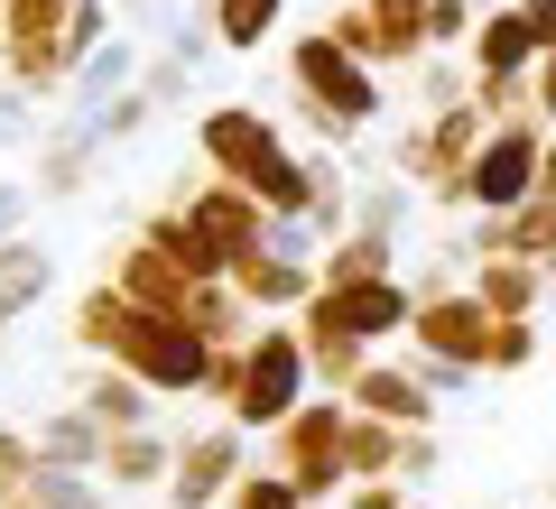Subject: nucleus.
<instances>
[{"instance_id": "1", "label": "nucleus", "mask_w": 556, "mask_h": 509, "mask_svg": "<svg viewBox=\"0 0 556 509\" xmlns=\"http://www.w3.org/2000/svg\"><path fill=\"white\" fill-rule=\"evenodd\" d=\"M482 139H492V112L445 102V112L408 120V130L390 139V167L417 186V195H437L445 214H473V157H482Z\"/></svg>"}, {"instance_id": "2", "label": "nucleus", "mask_w": 556, "mask_h": 509, "mask_svg": "<svg viewBox=\"0 0 556 509\" xmlns=\"http://www.w3.org/2000/svg\"><path fill=\"white\" fill-rule=\"evenodd\" d=\"M288 84H298V112L316 139H353L380 120V65H362L353 47H334L316 28V38H298V56H288Z\"/></svg>"}, {"instance_id": "3", "label": "nucleus", "mask_w": 556, "mask_h": 509, "mask_svg": "<svg viewBox=\"0 0 556 509\" xmlns=\"http://www.w3.org/2000/svg\"><path fill=\"white\" fill-rule=\"evenodd\" d=\"M306 380H316V361H306V333H298V325H260L251 343H241V398H232V427L278 435L288 417L306 408Z\"/></svg>"}, {"instance_id": "4", "label": "nucleus", "mask_w": 556, "mask_h": 509, "mask_svg": "<svg viewBox=\"0 0 556 509\" xmlns=\"http://www.w3.org/2000/svg\"><path fill=\"white\" fill-rule=\"evenodd\" d=\"M306 343H353V353H371L380 333H408L417 315V288H399V278H343V288H316L306 296Z\"/></svg>"}, {"instance_id": "5", "label": "nucleus", "mask_w": 556, "mask_h": 509, "mask_svg": "<svg viewBox=\"0 0 556 509\" xmlns=\"http://www.w3.org/2000/svg\"><path fill=\"white\" fill-rule=\"evenodd\" d=\"M278 472L306 491V509H316V500H343V491H353V408L306 398V408L278 427Z\"/></svg>"}, {"instance_id": "6", "label": "nucleus", "mask_w": 556, "mask_h": 509, "mask_svg": "<svg viewBox=\"0 0 556 509\" xmlns=\"http://www.w3.org/2000/svg\"><path fill=\"white\" fill-rule=\"evenodd\" d=\"M177 214H186V232H195V251H204V278H232L241 259H260L269 251V222H278L269 204L241 195V186H195Z\"/></svg>"}, {"instance_id": "7", "label": "nucleus", "mask_w": 556, "mask_h": 509, "mask_svg": "<svg viewBox=\"0 0 556 509\" xmlns=\"http://www.w3.org/2000/svg\"><path fill=\"white\" fill-rule=\"evenodd\" d=\"M214 353H223V343H204L186 315H139V333L121 343V371H139L149 390H167V398H204Z\"/></svg>"}, {"instance_id": "8", "label": "nucleus", "mask_w": 556, "mask_h": 509, "mask_svg": "<svg viewBox=\"0 0 556 509\" xmlns=\"http://www.w3.org/2000/svg\"><path fill=\"white\" fill-rule=\"evenodd\" d=\"M427 10L437 0H343L334 20H325V38L353 47L362 65H417V56H437L427 47Z\"/></svg>"}, {"instance_id": "9", "label": "nucleus", "mask_w": 556, "mask_h": 509, "mask_svg": "<svg viewBox=\"0 0 556 509\" xmlns=\"http://www.w3.org/2000/svg\"><path fill=\"white\" fill-rule=\"evenodd\" d=\"M538 167H547V130L538 120H492L473 157V214H519L538 195Z\"/></svg>"}, {"instance_id": "10", "label": "nucleus", "mask_w": 556, "mask_h": 509, "mask_svg": "<svg viewBox=\"0 0 556 509\" xmlns=\"http://www.w3.org/2000/svg\"><path fill=\"white\" fill-rule=\"evenodd\" d=\"M492 325H501V315L482 306V296H473V278H464V288L417 296L408 343H417V353H437V361H473V371H482V353H492Z\"/></svg>"}, {"instance_id": "11", "label": "nucleus", "mask_w": 556, "mask_h": 509, "mask_svg": "<svg viewBox=\"0 0 556 509\" xmlns=\"http://www.w3.org/2000/svg\"><path fill=\"white\" fill-rule=\"evenodd\" d=\"M251 454H241V427H195L177 435V472H167V509H214L241 491Z\"/></svg>"}, {"instance_id": "12", "label": "nucleus", "mask_w": 556, "mask_h": 509, "mask_svg": "<svg viewBox=\"0 0 556 509\" xmlns=\"http://www.w3.org/2000/svg\"><path fill=\"white\" fill-rule=\"evenodd\" d=\"M343 408L380 417V427H427V417H437V390L417 380V361H362V380L343 390Z\"/></svg>"}, {"instance_id": "13", "label": "nucleus", "mask_w": 556, "mask_h": 509, "mask_svg": "<svg viewBox=\"0 0 556 509\" xmlns=\"http://www.w3.org/2000/svg\"><path fill=\"white\" fill-rule=\"evenodd\" d=\"M538 259V269L556 278V204L547 195H529L519 214H473V259Z\"/></svg>"}, {"instance_id": "14", "label": "nucleus", "mask_w": 556, "mask_h": 509, "mask_svg": "<svg viewBox=\"0 0 556 509\" xmlns=\"http://www.w3.org/2000/svg\"><path fill=\"white\" fill-rule=\"evenodd\" d=\"M93 157H102V130L93 120H56V130L38 139V204H75L84 195V177H93Z\"/></svg>"}, {"instance_id": "15", "label": "nucleus", "mask_w": 556, "mask_h": 509, "mask_svg": "<svg viewBox=\"0 0 556 509\" xmlns=\"http://www.w3.org/2000/svg\"><path fill=\"white\" fill-rule=\"evenodd\" d=\"M538 56H547V47H538V28H529V10H519V0L482 10V28H473V75H529Z\"/></svg>"}, {"instance_id": "16", "label": "nucleus", "mask_w": 556, "mask_h": 509, "mask_svg": "<svg viewBox=\"0 0 556 509\" xmlns=\"http://www.w3.org/2000/svg\"><path fill=\"white\" fill-rule=\"evenodd\" d=\"M139 65H149V56H139V38H112V47H93V56H84L75 75H65V102H75V120H93L112 93H130V84H139Z\"/></svg>"}, {"instance_id": "17", "label": "nucleus", "mask_w": 556, "mask_h": 509, "mask_svg": "<svg viewBox=\"0 0 556 509\" xmlns=\"http://www.w3.org/2000/svg\"><path fill=\"white\" fill-rule=\"evenodd\" d=\"M167 472H177V445H167L159 427H121L112 445H102V482L112 491H149V482L167 491Z\"/></svg>"}, {"instance_id": "18", "label": "nucleus", "mask_w": 556, "mask_h": 509, "mask_svg": "<svg viewBox=\"0 0 556 509\" xmlns=\"http://www.w3.org/2000/svg\"><path fill=\"white\" fill-rule=\"evenodd\" d=\"M473 296L501 315V325H529L538 296H547V269H538V259H510V251H501V259H473Z\"/></svg>"}, {"instance_id": "19", "label": "nucleus", "mask_w": 556, "mask_h": 509, "mask_svg": "<svg viewBox=\"0 0 556 509\" xmlns=\"http://www.w3.org/2000/svg\"><path fill=\"white\" fill-rule=\"evenodd\" d=\"M47 288H56V251H47V241H28V232L0 241V325H20Z\"/></svg>"}, {"instance_id": "20", "label": "nucleus", "mask_w": 556, "mask_h": 509, "mask_svg": "<svg viewBox=\"0 0 556 509\" xmlns=\"http://www.w3.org/2000/svg\"><path fill=\"white\" fill-rule=\"evenodd\" d=\"M232 288L251 296V306H306V296L325 288V269H316V259H278V251H260V259H241V269H232Z\"/></svg>"}, {"instance_id": "21", "label": "nucleus", "mask_w": 556, "mask_h": 509, "mask_svg": "<svg viewBox=\"0 0 556 509\" xmlns=\"http://www.w3.org/2000/svg\"><path fill=\"white\" fill-rule=\"evenodd\" d=\"M204 28L223 38V56H251V47L278 38V20H288V0H195Z\"/></svg>"}, {"instance_id": "22", "label": "nucleus", "mask_w": 556, "mask_h": 509, "mask_svg": "<svg viewBox=\"0 0 556 509\" xmlns=\"http://www.w3.org/2000/svg\"><path fill=\"white\" fill-rule=\"evenodd\" d=\"M75 408H93L112 435H121V427H149V380H139V371H121V361H102V371L84 380V398H75Z\"/></svg>"}, {"instance_id": "23", "label": "nucleus", "mask_w": 556, "mask_h": 509, "mask_svg": "<svg viewBox=\"0 0 556 509\" xmlns=\"http://www.w3.org/2000/svg\"><path fill=\"white\" fill-rule=\"evenodd\" d=\"M28 509H112V482L102 472H75V463H38Z\"/></svg>"}, {"instance_id": "24", "label": "nucleus", "mask_w": 556, "mask_h": 509, "mask_svg": "<svg viewBox=\"0 0 556 509\" xmlns=\"http://www.w3.org/2000/svg\"><path fill=\"white\" fill-rule=\"evenodd\" d=\"M390 259H399V241H380V232H343L334 251H325V288H343V278H399Z\"/></svg>"}, {"instance_id": "25", "label": "nucleus", "mask_w": 556, "mask_h": 509, "mask_svg": "<svg viewBox=\"0 0 556 509\" xmlns=\"http://www.w3.org/2000/svg\"><path fill=\"white\" fill-rule=\"evenodd\" d=\"M408 195H417V186H362V195H353V232L399 241V222H408Z\"/></svg>"}, {"instance_id": "26", "label": "nucleus", "mask_w": 556, "mask_h": 509, "mask_svg": "<svg viewBox=\"0 0 556 509\" xmlns=\"http://www.w3.org/2000/svg\"><path fill=\"white\" fill-rule=\"evenodd\" d=\"M38 435H20V427H0V509L10 500H28V482H38Z\"/></svg>"}, {"instance_id": "27", "label": "nucleus", "mask_w": 556, "mask_h": 509, "mask_svg": "<svg viewBox=\"0 0 556 509\" xmlns=\"http://www.w3.org/2000/svg\"><path fill=\"white\" fill-rule=\"evenodd\" d=\"M149 120H159V102H149V93L130 84V93H112V102L93 112V130H102V149H121V139H139Z\"/></svg>"}, {"instance_id": "28", "label": "nucleus", "mask_w": 556, "mask_h": 509, "mask_svg": "<svg viewBox=\"0 0 556 509\" xmlns=\"http://www.w3.org/2000/svg\"><path fill=\"white\" fill-rule=\"evenodd\" d=\"M93 47H112V0H75L65 10V65H84Z\"/></svg>"}, {"instance_id": "29", "label": "nucleus", "mask_w": 556, "mask_h": 509, "mask_svg": "<svg viewBox=\"0 0 556 509\" xmlns=\"http://www.w3.org/2000/svg\"><path fill=\"white\" fill-rule=\"evenodd\" d=\"M47 120H38V93H20V84H0V149H38Z\"/></svg>"}, {"instance_id": "30", "label": "nucleus", "mask_w": 556, "mask_h": 509, "mask_svg": "<svg viewBox=\"0 0 556 509\" xmlns=\"http://www.w3.org/2000/svg\"><path fill=\"white\" fill-rule=\"evenodd\" d=\"M223 509H306V491L288 482V472H241V491Z\"/></svg>"}, {"instance_id": "31", "label": "nucleus", "mask_w": 556, "mask_h": 509, "mask_svg": "<svg viewBox=\"0 0 556 509\" xmlns=\"http://www.w3.org/2000/svg\"><path fill=\"white\" fill-rule=\"evenodd\" d=\"M139 93H149V102L167 112V102H186V93H195V65H177V56H149V65H139Z\"/></svg>"}, {"instance_id": "32", "label": "nucleus", "mask_w": 556, "mask_h": 509, "mask_svg": "<svg viewBox=\"0 0 556 509\" xmlns=\"http://www.w3.org/2000/svg\"><path fill=\"white\" fill-rule=\"evenodd\" d=\"M538 361V333L529 325H492V353H482V371H529Z\"/></svg>"}, {"instance_id": "33", "label": "nucleus", "mask_w": 556, "mask_h": 509, "mask_svg": "<svg viewBox=\"0 0 556 509\" xmlns=\"http://www.w3.org/2000/svg\"><path fill=\"white\" fill-rule=\"evenodd\" d=\"M437 463H445V445L427 427H408V445H399V482H437Z\"/></svg>"}, {"instance_id": "34", "label": "nucleus", "mask_w": 556, "mask_h": 509, "mask_svg": "<svg viewBox=\"0 0 556 509\" xmlns=\"http://www.w3.org/2000/svg\"><path fill=\"white\" fill-rule=\"evenodd\" d=\"M28 204H38V186H10V177H0V241H20Z\"/></svg>"}, {"instance_id": "35", "label": "nucleus", "mask_w": 556, "mask_h": 509, "mask_svg": "<svg viewBox=\"0 0 556 509\" xmlns=\"http://www.w3.org/2000/svg\"><path fill=\"white\" fill-rule=\"evenodd\" d=\"M343 509H408V500H399V482L380 472V482H353V491H343Z\"/></svg>"}, {"instance_id": "36", "label": "nucleus", "mask_w": 556, "mask_h": 509, "mask_svg": "<svg viewBox=\"0 0 556 509\" xmlns=\"http://www.w3.org/2000/svg\"><path fill=\"white\" fill-rule=\"evenodd\" d=\"M529 84H538V120H556V47L529 65Z\"/></svg>"}, {"instance_id": "37", "label": "nucleus", "mask_w": 556, "mask_h": 509, "mask_svg": "<svg viewBox=\"0 0 556 509\" xmlns=\"http://www.w3.org/2000/svg\"><path fill=\"white\" fill-rule=\"evenodd\" d=\"M529 10V28H538V47H556V0H519Z\"/></svg>"}, {"instance_id": "38", "label": "nucleus", "mask_w": 556, "mask_h": 509, "mask_svg": "<svg viewBox=\"0 0 556 509\" xmlns=\"http://www.w3.org/2000/svg\"><path fill=\"white\" fill-rule=\"evenodd\" d=\"M538 195L556 204V139H547V167H538Z\"/></svg>"}, {"instance_id": "39", "label": "nucleus", "mask_w": 556, "mask_h": 509, "mask_svg": "<svg viewBox=\"0 0 556 509\" xmlns=\"http://www.w3.org/2000/svg\"><path fill=\"white\" fill-rule=\"evenodd\" d=\"M0 38H10V10H0Z\"/></svg>"}, {"instance_id": "40", "label": "nucleus", "mask_w": 556, "mask_h": 509, "mask_svg": "<svg viewBox=\"0 0 556 509\" xmlns=\"http://www.w3.org/2000/svg\"><path fill=\"white\" fill-rule=\"evenodd\" d=\"M473 10H501V0H473Z\"/></svg>"}, {"instance_id": "41", "label": "nucleus", "mask_w": 556, "mask_h": 509, "mask_svg": "<svg viewBox=\"0 0 556 509\" xmlns=\"http://www.w3.org/2000/svg\"><path fill=\"white\" fill-rule=\"evenodd\" d=\"M10 509H28V500H10Z\"/></svg>"}]
</instances>
